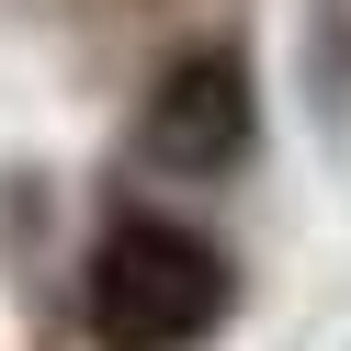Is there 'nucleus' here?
Instances as JSON below:
<instances>
[{
  "label": "nucleus",
  "mask_w": 351,
  "mask_h": 351,
  "mask_svg": "<svg viewBox=\"0 0 351 351\" xmlns=\"http://www.w3.org/2000/svg\"><path fill=\"white\" fill-rule=\"evenodd\" d=\"M215 317H227V261L204 238L159 227V215L102 238V261H91V340L102 351H182Z\"/></svg>",
  "instance_id": "f257e3e1"
},
{
  "label": "nucleus",
  "mask_w": 351,
  "mask_h": 351,
  "mask_svg": "<svg viewBox=\"0 0 351 351\" xmlns=\"http://www.w3.org/2000/svg\"><path fill=\"white\" fill-rule=\"evenodd\" d=\"M238 147H250V80H238V57L170 69L159 102H147V159L159 170H227Z\"/></svg>",
  "instance_id": "f03ea898"
}]
</instances>
